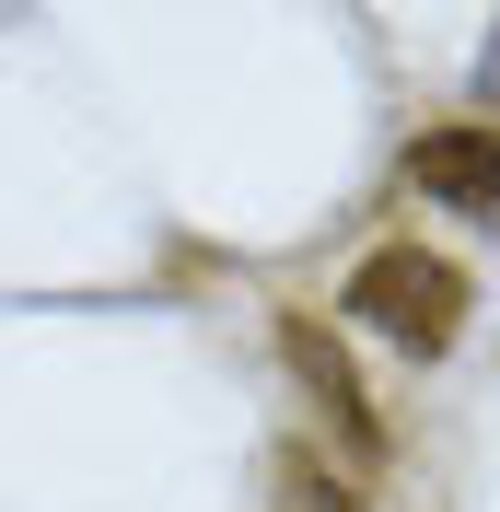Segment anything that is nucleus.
<instances>
[{
    "mask_svg": "<svg viewBox=\"0 0 500 512\" xmlns=\"http://www.w3.org/2000/svg\"><path fill=\"white\" fill-rule=\"evenodd\" d=\"M349 315L373 326L384 350L442 361L454 338H466V315H477V268L442 256V245H419V233H384V245L349 268Z\"/></svg>",
    "mask_w": 500,
    "mask_h": 512,
    "instance_id": "obj_1",
    "label": "nucleus"
},
{
    "mask_svg": "<svg viewBox=\"0 0 500 512\" xmlns=\"http://www.w3.org/2000/svg\"><path fill=\"white\" fill-rule=\"evenodd\" d=\"M407 175H419V198H442V210L500 222V128H477V117L419 128V140H407Z\"/></svg>",
    "mask_w": 500,
    "mask_h": 512,
    "instance_id": "obj_3",
    "label": "nucleus"
},
{
    "mask_svg": "<svg viewBox=\"0 0 500 512\" xmlns=\"http://www.w3.org/2000/svg\"><path fill=\"white\" fill-rule=\"evenodd\" d=\"M280 501L291 512H361V478H338L314 443H280Z\"/></svg>",
    "mask_w": 500,
    "mask_h": 512,
    "instance_id": "obj_4",
    "label": "nucleus"
},
{
    "mask_svg": "<svg viewBox=\"0 0 500 512\" xmlns=\"http://www.w3.org/2000/svg\"><path fill=\"white\" fill-rule=\"evenodd\" d=\"M280 361H291V384H303L314 408H326V431H338V454L361 466V478H373L384 454H396V419L373 408V384H361V361L338 350V326L291 303V315H280Z\"/></svg>",
    "mask_w": 500,
    "mask_h": 512,
    "instance_id": "obj_2",
    "label": "nucleus"
}]
</instances>
